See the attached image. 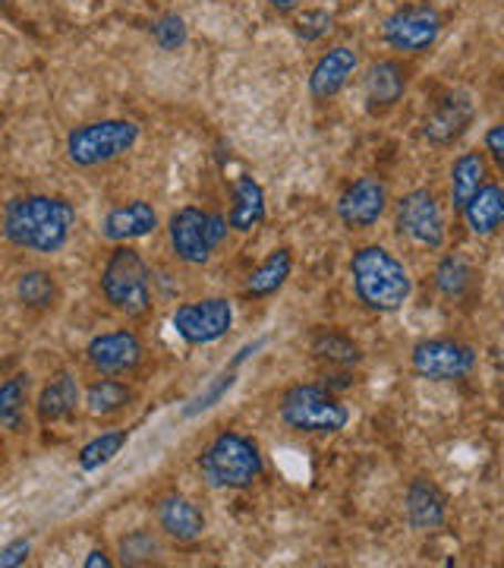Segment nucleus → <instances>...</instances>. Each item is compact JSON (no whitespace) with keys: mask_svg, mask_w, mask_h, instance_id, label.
Segmentation results:
<instances>
[{"mask_svg":"<svg viewBox=\"0 0 504 568\" xmlns=\"http://www.w3.org/2000/svg\"><path fill=\"white\" fill-rule=\"evenodd\" d=\"M80 212L61 193H20L0 209V237L13 250L54 256L73 241Z\"/></svg>","mask_w":504,"mask_h":568,"instance_id":"f257e3e1","label":"nucleus"},{"mask_svg":"<svg viewBox=\"0 0 504 568\" xmlns=\"http://www.w3.org/2000/svg\"><path fill=\"white\" fill-rule=\"evenodd\" d=\"M350 282L357 301L369 313H398L413 297V278L410 268L398 253L382 244H363L350 256Z\"/></svg>","mask_w":504,"mask_h":568,"instance_id":"f03ea898","label":"nucleus"},{"mask_svg":"<svg viewBox=\"0 0 504 568\" xmlns=\"http://www.w3.org/2000/svg\"><path fill=\"white\" fill-rule=\"evenodd\" d=\"M99 291L104 304L133 323H142L155 310L152 268L133 244H114L101 265Z\"/></svg>","mask_w":504,"mask_h":568,"instance_id":"7ed1b4c3","label":"nucleus"},{"mask_svg":"<svg viewBox=\"0 0 504 568\" xmlns=\"http://www.w3.org/2000/svg\"><path fill=\"white\" fill-rule=\"evenodd\" d=\"M202 480L212 489L256 487L265 474L263 446L240 429H222L199 455Z\"/></svg>","mask_w":504,"mask_h":568,"instance_id":"20e7f679","label":"nucleus"},{"mask_svg":"<svg viewBox=\"0 0 504 568\" xmlns=\"http://www.w3.org/2000/svg\"><path fill=\"white\" fill-rule=\"evenodd\" d=\"M142 140V126L126 118H99V121L76 123L66 140H63V155L66 162L80 171H95L104 164L117 162L130 155Z\"/></svg>","mask_w":504,"mask_h":568,"instance_id":"39448f33","label":"nucleus"},{"mask_svg":"<svg viewBox=\"0 0 504 568\" xmlns=\"http://www.w3.org/2000/svg\"><path fill=\"white\" fill-rule=\"evenodd\" d=\"M278 417L300 436H338L350 424V407L322 383H294L278 398Z\"/></svg>","mask_w":504,"mask_h":568,"instance_id":"423d86ee","label":"nucleus"},{"mask_svg":"<svg viewBox=\"0 0 504 568\" xmlns=\"http://www.w3.org/2000/svg\"><path fill=\"white\" fill-rule=\"evenodd\" d=\"M227 237H230L227 219H224L222 212H215V209L181 205L167 219V244H171V253L183 265H193V268H202V265L212 263Z\"/></svg>","mask_w":504,"mask_h":568,"instance_id":"0eeeda50","label":"nucleus"},{"mask_svg":"<svg viewBox=\"0 0 504 568\" xmlns=\"http://www.w3.org/2000/svg\"><path fill=\"white\" fill-rule=\"evenodd\" d=\"M394 231L420 250H442L448 241V219L435 190L416 186L394 203Z\"/></svg>","mask_w":504,"mask_h":568,"instance_id":"6e6552de","label":"nucleus"},{"mask_svg":"<svg viewBox=\"0 0 504 568\" xmlns=\"http://www.w3.org/2000/svg\"><path fill=\"white\" fill-rule=\"evenodd\" d=\"M480 364L476 347L466 345L461 338H420L410 347V369L416 379L425 383H461Z\"/></svg>","mask_w":504,"mask_h":568,"instance_id":"1a4fd4ad","label":"nucleus"},{"mask_svg":"<svg viewBox=\"0 0 504 568\" xmlns=\"http://www.w3.org/2000/svg\"><path fill=\"white\" fill-rule=\"evenodd\" d=\"M442 13L429 3H407L382 20V41L394 54H425L442 36Z\"/></svg>","mask_w":504,"mask_h":568,"instance_id":"9d476101","label":"nucleus"},{"mask_svg":"<svg viewBox=\"0 0 504 568\" xmlns=\"http://www.w3.org/2000/svg\"><path fill=\"white\" fill-rule=\"evenodd\" d=\"M171 325H174L177 338L186 345H215V342L227 338V332L234 325V304L227 297H218V294L196 297V301H186L171 313Z\"/></svg>","mask_w":504,"mask_h":568,"instance_id":"9b49d317","label":"nucleus"},{"mask_svg":"<svg viewBox=\"0 0 504 568\" xmlns=\"http://www.w3.org/2000/svg\"><path fill=\"white\" fill-rule=\"evenodd\" d=\"M82 354H85V366L95 376H121V379H126L145 364V345H142L140 332L126 328V325L92 335Z\"/></svg>","mask_w":504,"mask_h":568,"instance_id":"f8f14e48","label":"nucleus"},{"mask_svg":"<svg viewBox=\"0 0 504 568\" xmlns=\"http://www.w3.org/2000/svg\"><path fill=\"white\" fill-rule=\"evenodd\" d=\"M388 203H391L388 183L382 178H376V174H363V178H357V181L343 186L335 212H338V222L347 231H369V227L382 222Z\"/></svg>","mask_w":504,"mask_h":568,"instance_id":"ddd939ff","label":"nucleus"},{"mask_svg":"<svg viewBox=\"0 0 504 568\" xmlns=\"http://www.w3.org/2000/svg\"><path fill=\"white\" fill-rule=\"evenodd\" d=\"M82 407V383L76 369L61 366L58 373L48 376V383L39 388V395L32 398V414L39 426H61L76 420Z\"/></svg>","mask_w":504,"mask_h":568,"instance_id":"4468645a","label":"nucleus"},{"mask_svg":"<svg viewBox=\"0 0 504 568\" xmlns=\"http://www.w3.org/2000/svg\"><path fill=\"white\" fill-rule=\"evenodd\" d=\"M357 70H360L357 48H350V44H331L325 54H319V61L312 63V70H309V80H306L309 99L316 104L335 102L343 89H347V82L357 77Z\"/></svg>","mask_w":504,"mask_h":568,"instance_id":"2eb2a0df","label":"nucleus"},{"mask_svg":"<svg viewBox=\"0 0 504 568\" xmlns=\"http://www.w3.org/2000/svg\"><path fill=\"white\" fill-rule=\"evenodd\" d=\"M152 515H155V528L162 530L164 540L181 544V547L202 540V534L208 528L199 503H193L189 496H183L177 489L158 496L152 506Z\"/></svg>","mask_w":504,"mask_h":568,"instance_id":"dca6fc26","label":"nucleus"},{"mask_svg":"<svg viewBox=\"0 0 504 568\" xmlns=\"http://www.w3.org/2000/svg\"><path fill=\"white\" fill-rule=\"evenodd\" d=\"M407 89H410V67L401 58H379L366 67L363 95L372 114L391 111L394 104L403 102Z\"/></svg>","mask_w":504,"mask_h":568,"instance_id":"f3484780","label":"nucleus"},{"mask_svg":"<svg viewBox=\"0 0 504 568\" xmlns=\"http://www.w3.org/2000/svg\"><path fill=\"white\" fill-rule=\"evenodd\" d=\"M403 515L416 534H432L448 521V493L432 477H413L403 493Z\"/></svg>","mask_w":504,"mask_h":568,"instance_id":"a211bd4d","label":"nucleus"},{"mask_svg":"<svg viewBox=\"0 0 504 568\" xmlns=\"http://www.w3.org/2000/svg\"><path fill=\"white\" fill-rule=\"evenodd\" d=\"M99 231L107 244H136L158 231V209L148 200H130V203L114 205L101 219Z\"/></svg>","mask_w":504,"mask_h":568,"instance_id":"6ab92c4d","label":"nucleus"},{"mask_svg":"<svg viewBox=\"0 0 504 568\" xmlns=\"http://www.w3.org/2000/svg\"><path fill=\"white\" fill-rule=\"evenodd\" d=\"M136 405V388L121 376H95L82 386V410L89 420H117Z\"/></svg>","mask_w":504,"mask_h":568,"instance_id":"aec40b11","label":"nucleus"},{"mask_svg":"<svg viewBox=\"0 0 504 568\" xmlns=\"http://www.w3.org/2000/svg\"><path fill=\"white\" fill-rule=\"evenodd\" d=\"M473 102L466 95H448L429 111L423 121V140L435 149H448L464 136L473 123Z\"/></svg>","mask_w":504,"mask_h":568,"instance_id":"412c9836","label":"nucleus"},{"mask_svg":"<svg viewBox=\"0 0 504 568\" xmlns=\"http://www.w3.org/2000/svg\"><path fill=\"white\" fill-rule=\"evenodd\" d=\"M13 297H17V304H20L25 313H32V316H48V313H54V310L61 306L63 287L51 268H44V265H29V268H22L20 275H17V282H13Z\"/></svg>","mask_w":504,"mask_h":568,"instance_id":"4be33fe9","label":"nucleus"},{"mask_svg":"<svg viewBox=\"0 0 504 568\" xmlns=\"http://www.w3.org/2000/svg\"><path fill=\"white\" fill-rule=\"evenodd\" d=\"M227 227L237 234H253L259 224L268 219V203H265L263 183L249 174H240L230 186V209H227Z\"/></svg>","mask_w":504,"mask_h":568,"instance_id":"5701e85b","label":"nucleus"},{"mask_svg":"<svg viewBox=\"0 0 504 568\" xmlns=\"http://www.w3.org/2000/svg\"><path fill=\"white\" fill-rule=\"evenodd\" d=\"M488 183V159L483 149H466L448 168V196L454 212H461Z\"/></svg>","mask_w":504,"mask_h":568,"instance_id":"b1692460","label":"nucleus"},{"mask_svg":"<svg viewBox=\"0 0 504 568\" xmlns=\"http://www.w3.org/2000/svg\"><path fill=\"white\" fill-rule=\"evenodd\" d=\"M290 272H294V253H290L287 246L271 250L263 263L246 275L243 297H246V301H268V297H275L284 284L290 282Z\"/></svg>","mask_w":504,"mask_h":568,"instance_id":"393cba45","label":"nucleus"},{"mask_svg":"<svg viewBox=\"0 0 504 568\" xmlns=\"http://www.w3.org/2000/svg\"><path fill=\"white\" fill-rule=\"evenodd\" d=\"M309 354L328 369H353L363 364V347L341 328H316L309 338Z\"/></svg>","mask_w":504,"mask_h":568,"instance_id":"a878e982","label":"nucleus"},{"mask_svg":"<svg viewBox=\"0 0 504 568\" xmlns=\"http://www.w3.org/2000/svg\"><path fill=\"white\" fill-rule=\"evenodd\" d=\"M29 414H32V376L22 369L0 383V426L3 433L22 436L29 433Z\"/></svg>","mask_w":504,"mask_h":568,"instance_id":"bb28decb","label":"nucleus"},{"mask_svg":"<svg viewBox=\"0 0 504 568\" xmlns=\"http://www.w3.org/2000/svg\"><path fill=\"white\" fill-rule=\"evenodd\" d=\"M461 215H464L470 234H476V237H495L504 222L502 183L498 181L485 183L483 190H480V193H476V196L461 209Z\"/></svg>","mask_w":504,"mask_h":568,"instance_id":"cd10ccee","label":"nucleus"},{"mask_svg":"<svg viewBox=\"0 0 504 568\" xmlns=\"http://www.w3.org/2000/svg\"><path fill=\"white\" fill-rule=\"evenodd\" d=\"M432 282H435V291L442 294L448 304H464L466 297L473 294V287H476V272L461 253H444L442 260L435 263Z\"/></svg>","mask_w":504,"mask_h":568,"instance_id":"c85d7f7f","label":"nucleus"},{"mask_svg":"<svg viewBox=\"0 0 504 568\" xmlns=\"http://www.w3.org/2000/svg\"><path fill=\"white\" fill-rule=\"evenodd\" d=\"M117 556H121V566H130V568L158 566L164 556H167L164 534L158 528L126 530L121 540H117Z\"/></svg>","mask_w":504,"mask_h":568,"instance_id":"c756f323","label":"nucleus"},{"mask_svg":"<svg viewBox=\"0 0 504 568\" xmlns=\"http://www.w3.org/2000/svg\"><path fill=\"white\" fill-rule=\"evenodd\" d=\"M126 443H130V429H123V426L101 429L99 436H92V439L80 448L76 465H80V470H101V467L111 465V462L121 455Z\"/></svg>","mask_w":504,"mask_h":568,"instance_id":"7c9ffc66","label":"nucleus"},{"mask_svg":"<svg viewBox=\"0 0 504 568\" xmlns=\"http://www.w3.org/2000/svg\"><path fill=\"white\" fill-rule=\"evenodd\" d=\"M186 22H183L181 13H164L155 20L152 26V39L155 44L162 48V51H181L183 44H186Z\"/></svg>","mask_w":504,"mask_h":568,"instance_id":"2f4dec72","label":"nucleus"},{"mask_svg":"<svg viewBox=\"0 0 504 568\" xmlns=\"http://www.w3.org/2000/svg\"><path fill=\"white\" fill-rule=\"evenodd\" d=\"M335 29V17L328 10H302L300 17L294 20V32L302 44H312V41L325 39L328 32Z\"/></svg>","mask_w":504,"mask_h":568,"instance_id":"473e14b6","label":"nucleus"},{"mask_svg":"<svg viewBox=\"0 0 504 568\" xmlns=\"http://www.w3.org/2000/svg\"><path fill=\"white\" fill-rule=\"evenodd\" d=\"M234 383H237V373H234V369H224L222 376H218V379H215L212 386L205 388L199 398H193V405L186 407L183 414H186V417H196V414H202V410L215 407L218 402H222L224 395H227V392L234 388Z\"/></svg>","mask_w":504,"mask_h":568,"instance_id":"72a5a7b5","label":"nucleus"},{"mask_svg":"<svg viewBox=\"0 0 504 568\" xmlns=\"http://www.w3.org/2000/svg\"><path fill=\"white\" fill-rule=\"evenodd\" d=\"M29 556H32V540H10L7 547L0 549V568H17V566H25L29 562Z\"/></svg>","mask_w":504,"mask_h":568,"instance_id":"f704fd0d","label":"nucleus"},{"mask_svg":"<svg viewBox=\"0 0 504 568\" xmlns=\"http://www.w3.org/2000/svg\"><path fill=\"white\" fill-rule=\"evenodd\" d=\"M483 152H485V159H492V162L502 168L504 164V123H492V126L485 130Z\"/></svg>","mask_w":504,"mask_h":568,"instance_id":"c9c22d12","label":"nucleus"},{"mask_svg":"<svg viewBox=\"0 0 504 568\" xmlns=\"http://www.w3.org/2000/svg\"><path fill=\"white\" fill-rule=\"evenodd\" d=\"M322 386L335 395H341L347 388L357 386V376H353V369H328L322 376Z\"/></svg>","mask_w":504,"mask_h":568,"instance_id":"e433bc0d","label":"nucleus"},{"mask_svg":"<svg viewBox=\"0 0 504 568\" xmlns=\"http://www.w3.org/2000/svg\"><path fill=\"white\" fill-rule=\"evenodd\" d=\"M85 568H111L114 566V559L104 552V549H92L89 556H85V562H82Z\"/></svg>","mask_w":504,"mask_h":568,"instance_id":"4c0bfd02","label":"nucleus"},{"mask_svg":"<svg viewBox=\"0 0 504 568\" xmlns=\"http://www.w3.org/2000/svg\"><path fill=\"white\" fill-rule=\"evenodd\" d=\"M268 7H271L275 13H281V17H290V13L300 10V0H268Z\"/></svg>","mask_w":504,"mask_h":568,"instance_id":"58836bf2","label":"nucleus"},{"mask_svg":"<svg viewBox=\"0 0 504 568\" xmlns=\"http://www.w3.org/2000/svg\"><path fill=\"white\" fill-rule=\"evenodd\" d=\"M0 439H3V426H0Z\"/></svg>","mask_w":504,"mask_h":568,"instance_id":"ea45409f","label":"nucleus"},{"mask_svg":"<svg viewBox=\"0 0 504 568\" xmlns=\"http://www.w3.org/2000/svg\"><path fill=\"white\" fill-rule=\"evenodd\" d=\"M3 3H10V0H0V7H3Z\"/></svg>","mask_w":504,"mask_h":568,"instance_id":"a19ab883","label":"nucleus"}]
</instances>
